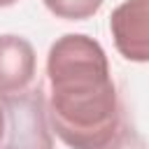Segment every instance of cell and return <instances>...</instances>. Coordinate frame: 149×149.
I'll use <instances>...</instances> for the list:
<instances>
[{
    "label": "cell",
    "mask_w": 149,
    "mask_h": 149,
    "mask_svg": "<svg viewBox=\"0 0 149 149\" xmlns=\"http://www.w3.org/2000/svg\"><path fill=\"white\" fill-rule=\"evenodd\" d=\"M116 51L133 63H149V0H123L109 16Z\"/></svg>",
    "instance_id": "3957f363"
},
{
    "label": "cell",
    "mask_w": 149,
    "mask_h": 149,
    "mask_svg": "<svg viewBox=\"0 0 149 149\" xmlns=\"http://www.w3.org/2000/svg\"><path fill=\"white\" fill-rule=\"evenodd\" d=\"M37 72L33 44L21 35H0V98L28 91Z\"/></svg>",
    "instance_id": "277c9868"
},
{
    "label": "cell",
    "mask_w": 149,
    "mask_h": 149,
    "mask_svg": "<svg viewBox=\"0 0 149 149\" xmlns=\"http://www.w3.org/2000/svg\"><path fill=\"white\" fill-rule=\"evenodd\" d=\"M47 116L70 149H105L123 128L116 84L98 40L68 33L47 56Z\"/></svg>",
    "instance_id": "6da1fadb"
},
{
    "label": "cell",
    "mask_w": 149,
    "mask_h": 149,
    "mask_svg": "<svg viewBox=\"0 0 149 149\" xmlns=\"http://www.w3.org/2000/svg\"><path fill=\"white\" fill-rule=\"evenodd\" d=\"M14 2H19V0H0V7H12Z\"/></svg>",
    "instance_id": "ba28073f"
},
{
    "label": "cell",
    "mask_w": 149,
    "mask_h": 149,
    "mask_svg": "<svg viewBox=\"0 0 149 149\" xmlns=\"http://www.w3.org/2000/svg\"><path fill=\"white\" fill-rule=\"evenodd\" d=\"M44 7L56 16L65 21H84L91 19L105 0H42Z\"/></svg>",
    "instance_id": "5b68a950"
},
{
    "label": "cell",
    "mask_w": 149,
    "mask_h": 149,
    "mask_svg": "<svg viewBox=\"0 0 149 149\" xmlns=\"http://www.w3.org/2000/svg\"><path fill=\"white\" fill-rule=\"evenodd\" d=\"M7 114V130L0 149H54L51 130L47 126V100L42 91H23L2 98Z\"/></svg>",
    "instance_id": "7a4b0ae2"
},
{
    "label": "cell",
    "mask_w": 149,
    "mask_h": 149,
    "mask_svg": "<svg viewBox=\"0 0 149 149\" xmlns=\"http://www.w3.org/2000/svg\"><path fill=\"white\" fill-rule=\"evenodd\" d=\"M105 149H144V142L140 140V135L133 128H128L123 123V128L119 130V135L114 137V142L109 147H105Z\"/></svg>",
    "instance_id": "8992f818"
},
{
    "label": "cell",
    "mask_w": 149,
    "mask_h": 149,
    "mask_svg": "<svg viewBox=\"0 0 149 149\" xmlns=\"http://www.w3.org/2000/svg\"><path fill=\"white\" fill-rule=\"evenodd\" d=\"M5 130H7V114H5L2 98H0V142H2V137H5Z\"/></svg>",
    "instance_id": "52a82bcc"
}]
</instances>
